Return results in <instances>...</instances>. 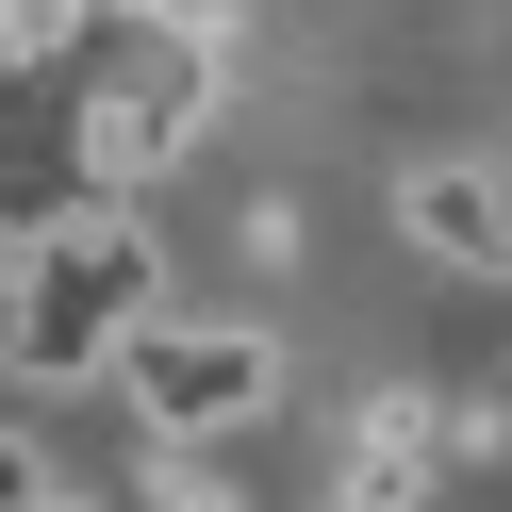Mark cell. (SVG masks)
Returning a JSON list of instances; mask_svg holds the SVG:
<instances>
[{
	"label": "cell",
	"mask_w": 512,
	"mask_h": 512,
	"mask_svg": "<svg viewBox=\"0 0 512 512\" xmlns=\"http://www.w3.org/2000/svg\"><path fill=\"white\" fill-rule=\"evenodd\" d=\"M446 397L430 380H397V397H364V446H347V479H331V512H430L446 496Z\"/></svg>",
	"instance_id": "4"
},
{
	"label": "cell",
	"mask_w": 512,
	"mask_h": 512,
	"mask_svg": "<svg viewBox=\"0 0 512 512\" xmlns=\"http://www.w3.org/2000/svg\"><path fill=\"white\" fill-rule=\"evenodd\" d=\"M149 298H166L149 215L83 182L67 215H34V232H17V281H0V364L34 380V397H67V380H100V364H116V331H133Z\"/></svg>",
	"instance_id": "1"
},
{
	"label": "cell",
	"mask_w": 512,
	"mask_h": 512,
	"mask_svg": "<svg viewBox=\"0 0 512 512\" xmlns=\"http://www.w3.org/2000/svg\"><path fill=\"white\" fill-rule=\"evenodd\" d=\"M397 232H413V265L512 281V182H496V166H413V182H397Z\"/></svg>",
	"instance_id": "5"
},
{
	"label": "cell",
	"mask_w": 512,
	"mask_h": 512,
	"mask_svg": "<svg viewBox=\"0 0 512 512\" xmlns=\"http://www.w3.org/2000/svg\"><path fill=\"white\" fill-rule=\"evenodd\" d=\"M100 380L149 413V430H248V413H281V331H248V314H166V298H149L133 331H116Z\"/></svg>",
	"instance_id": "3"
},
{
	"label": "cell",
	"mask_w": 512,
	"mask_h": 512,
	"mask_svg": "<svg viewBox=\"0 0 512 512\" xmlns=\"http://www.w3.org/2000/svg\"><path fill=\"white\" fill-rule=\"evenodd\" d=\"M496 397H512V380H496Z\"/></svg>",
	"instance_id": "9"
},
{
	"label": "cell",
	"mask_w": 512,
	"mask_h": 512,
	"mask_svg": "<svg viewBox=\"0 0 512 512\" xmlns=\"http://www.w3.org/2000/svg\"><path fill=\"white\" fill-rule=\"evenodd\" d=\"M50 479H67V463H50V446H34V413H0V512H34Z\"/></svg>",
	"instance_id": "7"
},
{
	"label": "cell",
	"mask_w": 512,
	"mask_h": 512,
	"mask_svg": "<svg viewBox=\"0 0 512 512\" xmlns=\"http://www.w3.org/2000/svg\"><path fill=\"white\" fill-rule=\"evenodd\" d=\"M83 100H67V182H100V199H149V182L199 149V116H215V67H199V34H149V50H116V67H67Z\"/></svg>",
	"instance_id": "2"
},
{
	"label": "cell",
	"mask_w": 512,
	"mask_h": 512,
	"mask_svg": "<svg viewBox=\"0 0 512 512\" xmlns=\"http://www.w3.org/2000/svg\"><path fill=\"white\" fill-rule=\"evenodd\" d=\"M133 496H149V512H248L232 463H215V430H149V446H133Z\"/></svg>",
	"instance_id": "6"
},
{
	"label": "cell",
	"mask_w": 512,
	"mask_h": 512,
	"mask_svg": "<svg viewBox=\"0 0 512 512\" xmlns=\"http://www.w3.org/2000/svg\"><path fill=\"white\" fill-rule=\"evenodd\" d=\"M34 512H100V496H67V479H50V496H34Z\"/></svg>",
	"instance_id": "8"
}]
</instances>
